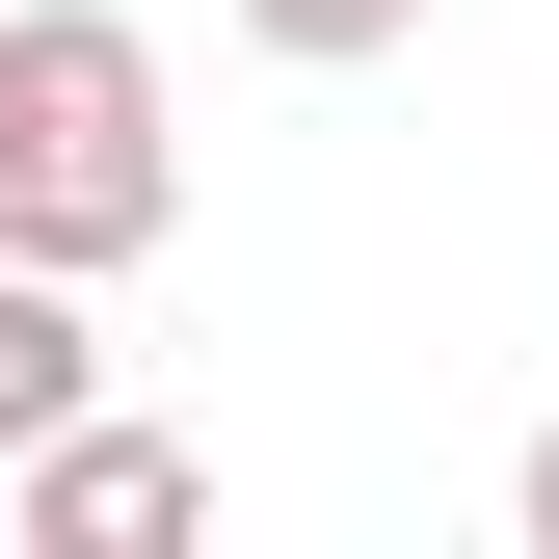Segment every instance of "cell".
<instances>
[{
	"instance_id": "6da1fadb",
	"label": "cell",
	"mask_w": 559,
	"mask_h": 559,
	"mask_svg": "<svg viewBox=\"0 0 559 559\" xmlns=\"http://www.w3.org/2000/svg\"><path fill=\"white\" fill-rule=\"evenodd\" d=\"M187 214V133H160V27H133V0H27V27H0V240L27 266H107Z\"/></svg>"
},
{
	"instance_id": "7a4b0ae2",
	"label": "cell",
	"mask_w": 559,
	"mask_h": 559,
	"mask_svg": "<svg viewBox=\"0 0 559 559\" xmlns=\"http://www.w3.org/2000/svg\"><path fill=\"white\" fill-rule=\"evenodd\" d=\"M187 507H214V453H187V427H107V400L53 453H0V533H53V559H160Z\"/></svg>"
},
{
	"instance_id": "3957f363",
	"label": "cell",
	"mask_w": 559,
	"mask_h": 559,
	"mask_svg": "<svg viewBox=\"0 0 559 559\" xmlns=\"http://www.w3.org/2000/svg\"><path fill=\"white\" fill-rule=\"evenodd\" d=\"M81 400H107V320H81V266H27V240H0V453H53Z\"/></svg>"
},
{
	"instance_id": "277c9868",
	"label": "cell",
	"mask_w": 559,
	"mask_h": 559,
	"mask_svg": "<svg viewBox=\"0 0 559 559\" xmlns=\"http://www.w3.org/2000/svg\"><path fill=\"white\" fill-rule=\"evenodd\" d=\"M240 27H266V53H400L427 0H240Z\"/></svg>"
},
{
	"instance_id": "5b68a950",
	"label": "cell",
	"mask_w": 559,
	"mask_h": 559,
	"mask_svg": "<svg viewBox=\"0 0 559 559\" xmlns=\"http://www.w3.org/2000/svg\"><path fill=\"white\" fill-rule=\"evenodd\" d=\"M507 533H533V559H559V427H533V479H507Z\"/></svg>"
}]
</instances>
